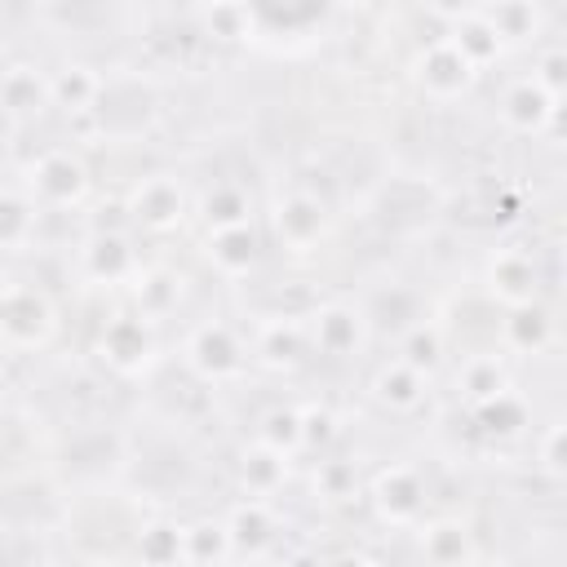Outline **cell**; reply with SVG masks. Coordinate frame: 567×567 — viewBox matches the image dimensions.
<instances>
[{"label": "cell", "mask_w": 567, "mask_h": 567, "mask_svg": "<svg viewBox=\"0 0 567 567\" xmlns=\"http://www.w3.org/2000/svg\"><path fill=\"white\" fill-rule=\"evenodd\" d=\"M89 164L71 146H49L22 168V195L35 208H80L89 199Z\"/></svg>", "instance_id": "6da1fadb"}, {"label": "cell", "mask_w": 567, "mask_h": 567, "mask_svg": "<svg viewBox=\"0 0 567 567\" xmlns=\"http://www.w3.org/2000/svg\"><path fill=\"white\" fill-rule=\"evenodd\" d=\"M58 332V306L35 284H4L0 288V346L13 354H35Z\"/></svg>", "instance_id": "7a4b0ae2"}, {"label": "cell", "mask_w": 567, "mask_h": 567, "mask_svg": "<svg viewBox=\"0 0 567 567\" xmlns=\"http://www.w3.org/2000/svg\"><path fill=\"white\" fill-rule=\"evenodd\" d=\"M182 363H186L204 385H226V381L244 377V368H248V346H244V337H239L230 323L204 319V323H195V328L186 332V341H182Z\"/></svg>", "instance_id": "3957f363"}, {"label": "cell", "mask_w": 567, "mask_h": 567, "mask_svg": "<svg viewBox=\"0 0 567 567\" xmlns=\"http://www.w3.org/2000/svg\"><path fill=\"white\" fill-rule=\"evenodd\" d=\"M93 354L102 359V368H111L115 377L133 381V377H146L155 363H159V337H155V323L142 319V315H115L102 323L97 341H93Z\"/></svg>", "instance_id": "277c9868"}, {"label": "cell", "mask_w": 567, "mask_h": 567, "mask_svg": "<svg viewBox=\"0 0 567 567\" xmlns=\"http://www.w3.org/2000/svg\"><path fill=\"white\" fill-rule=\"evenodd\" d=\"M368 501L377 509V518L385 527H421L425 523V505H430V483L416 465L408 461H394V465H381L368 483Z\"/></svg>", "instance_id": "5b68a950"}, {"label": "cell", "mask_w": 567, "mask_h": 567, "mask_svg": "<svg viewBox=\"0 0 567 567\" xmlns=\"http://www.w3.org/2000/svg\"><path fill=\"white\" fill-rule=\"evenodd\" d=\"M266 221H270L275 244L288 248V252H310L328 235V208H323V199L315 190H301V186L275 195Z\"/></svg>", "instance_id": "8992f818"}, {"label": "cell", "mask_w": 567, "mask_h": 567, "mask_svg": "<svg viewBox=\"0 0 567 567\" xmlns=\"http://www.w3.org/2000/svg\"><path fill=\"white\" fill-rule=\"evenodd\" d=\"M368 332H372V323H368L363 306H354V301H323L306 319L310 350L323 359H354L368 346Z\"/></svg>", "instance_id": "52a82bcc"}, {"label": "cell", "mask_w": 567, "mask_h": 567, "mask_svg": "<svg viewBox=\"0 0 567 567\" xmlns=\"http://www.w3.org/2000/svg\"><path fill=\"white\" fill-rule=\"evenodd\" d=\"M412 80H416V89H421L430 102H456V97H465V93L474 89L478 71H474L443 35H434L430 44L416 49V58H412Z\"/></svg>", "instance_id": "ba28073f"}, {"label": "cell", "mask_w": 567, "mask_h": 567, "mask_svg": "<svg viewBox=\"0 0 567 567\" xmlns=\"http://www.w3.org/2000/svg\"><path fill=\"white\" fill-rule=\"evenodd\" d=\"M186 213H190V195L173 173H151L128 190V217H133V226H142L151 235L177 230L186 221Z\"/></svg>", "instance_id": "9c48e42d"}, {"label": "cell", "mask_w": 567, "mask_h": 567, "mask_svg": "<svg viewBox=\"0 0 567 567\" xmlns=\"http://www.w3.org/2000/svg\"><path fill=\"white\" fill-rule=\"evenodd\" d=\"M483 284H487V297L501 301L505 310H518V306H536L540 301V266L518 244H505V248H496L487 257Z\"/></svg>", "instance_id": "30bf717a"}, {"label": "cell", "mask_w": 567, "mask_h": 567, "mask_svg": "<svg viewBox=\"0 0 567 567\" xmlns=\"http://www.w3.org/2000/svg\"><path fill=\"white\" fill-rule=\"evenodd\" d=\"M137 270H142V257H137V248L124 230H93L80 244V275L89 284H102V288L133 284Z\"/></svg>", "instance_id": "8fae6325"}, {"label": "cell", "mask_w": 567, "mask_h": 567, "mask_svg": "<svg viewBox=\"0 0 567 567\" xmlns=\"http://www.w3.org/2000/svg\"><path fill=\"white\" fill-rule=\"evenodd\" d=\"M49 111V71L31 62L0 66V115L9 124H35Z\"/></svg>", "instance_id": "7c38bea8"}, {"label": "cell", "mask_w": 567, "mask_h": 567, "mask_svg": "<svg viewBox=\"0 0 567 567\" xmlns=\"http://www.w3.org/2000/svg\"><path fill=\"white\" fill-rule=\"evenodd\" d=\"M558 102L563 97H549L545 89H536L527 75L523 80H514L505 93H501V124L509 128V133H518V137H540L545 128H554L558 124Z\"/></svg>", "instance_id": "4fadbf2b"}, {"label": "cell", "mask_w": 567, "mask_h": 567, "mask_svg": "<svg viewBox=\"0 0 567 567\" xmlns=\"http://www.w3.org/2000/svg\"><path fill=\"white\" fill-rule=\"evenodd\" d=\"M221 527H226V540H230V554H235V558H261V554L275 545L279 518H275L270 501H248V496H239V501L226 509Z\"/></svg>", "instance_id": "5bb4252c"}, {"label": "cell", "mask_w": 567, "mask_h": 567, "mask_svg": "<svg viewBox=\"0 0 567 567\" xmlns=\"http://www.w3.org/2000/svg\"><path fill=\"white\" fill-rule=\"evenodd\" d=\"M306 354H310V337H306L301 319H270L257 328V337L248 346V359H257L270 372H297L306 363Z\"/></svg>", "instance_id": "9a60e30c"}, {"label": "cell", "mask_w": 567, "mask_h": 567, "mask_svg": "<svg viewBox=\"0 0 567 567\" xmlns=\"http://www.w3.org/2000/svg\"><path fill=\"white\" fill-rule=\"evenodd\" d=\"M368 394H372L377 408H385V412H394V416H412V412H421V403L430 399V377L416 372V368H408V363H399V359H385V363L372 372Z\"/></svg>", "instance_id": "2e32d148"}, {"label": "cell", "mask_w": 567, "mask_h": 567, "mask_svg": "<svg viewBox=\"0 0 567 567\" xmlns=\"http://www.w3.org/2000/svg\"><path fill=\"white\" fill-rule=\"evenodd\" d=\"M288 470H292V456H284V452H275V447H266L257 439L248 447H239V456H235V483H239V492L248 501L279 496L284 483H288Z\"/></svg>", "instance_id": "e0dca14e"}, {"label": "cell", "mask_w": 567, "mask_h": 567, "mask_svg": "<svg viewBox=\"0 0 567 567\" xmlns=\"http://www.w3.org/2000/svg\"><path fill=\"white\" fill-rule=\"evenodd\" d=\"M204 261L221 279H244L261 261V235L257 226H230V230H208L204 235Z\"/></svg>", "instance_id": "ac0fdd59"}, {"label": "cell", "mask_w": 567, "mask_h": 567, "mask_svg": "<svg viewBox=\"0 0 567 567\" xmlns=\"http://www.w3.org/2000/svg\"><path fill=\"white\" fill-rule=\"evenodd\" d=\"M102 84L106 80L89 62H62L58 71H49V106H58L66 120H84L93 115Z\"/></svg>", "instance_id": "d6986e66"}, {"label": "cell", "mask_w": 567, "mask_h": 567, "mask_svg": "<svg viewBox=\"0 0 567 567\" xmlns=\"http://www.w3.org/2000/svg\"><path fill=\"white\" fill-rule=\"evenodd\" d=\"M195 213L204 221V230H230V226H252V195L244 182H213L199 190Z\"/></svg>", "instance_id": "ffe728a7"}, {"label": "cell", "mask_w": 567, "mask_h": 567, "mask_svg": "<svg viewBox=\"0 0 567 567\" xmlns=\"http://www.w3.org/2000/svg\"><path fill=\"white\" fill-rule=\"evenodd\" d=\"M416 540L430 567H465L474 558V536L461 518H430L416 527Z\"/></svg>", "instance_id": "44dd1931"}, {"label": "cell", "mask_w": 567, "mask_h": 567, "mask_svg": "<svg viewBox=\"0 0 567 567\" xmlns=\"http://www.w3.org/2000/svg\"><path fill=\"white\" fill-rule=\"evenodd\" d=\"M133 549L137 567H186V527L173 518H151L142 523Z\"/></svg>", "instance_id": "7402d4cb"}, {"label": "cell", "mask_w": 567, "mask_h": 567, "mask_svg": "<svg viewBox=\"0 0 567 567\" xmlns=\"http://www.w3.org/2000/svg\"><path fill=\"white\" fill-rule=\"evenodd\" d=\"M501 341L509 354H540L549 341H554V319L545 315V306H518V310H505V323H501Z\"/></svg>", "instance_id": "603a6c76"}, {"label": "cell", "mask_w": 567, "mask_h": 567, "mask_svg": "<svg viewBox=\"0 0 567 567\" xmlns=\"http://www.w3.org/2000/svg\"><path fill=\"white\" fill-rule=\"evenodd\" d=\"M456 390L470 408L496 399L501 390H509V368L501 354H470L461 368H456Z\"/></svg>", "instance_id": "cb8c5ba5"}, {"label": "cell", "mask_w": 567, "mask_h": 567, "mask_svg": "<svg viewBox=\"0 0 567 567\" xmlns=\"http://www.w3.org/2000/svg\"><path fill=\"white\" fill-rule=\"evenodd\" d=\"M133 297H137V315L155 323L182 301V275L164 270V266H142L133 279Z\"/></svg>", "instance_id": "d4e9b609"}, {"label": "cell", "mask_w": 567, "mask_h": 567, "mask_svg": "<svg viewBox=\"0 0 567 567\" xmlns=\"http://www.w3.org/2000/svg\"><path fill=\"white\" fill-rule=\"evenodd\" d=\"M40 208L22 190H0V252H22L35 244Z\"/></svg>", "instance_id": "484cf974"}, {"label": "cell", "mask_w": 567, "mask_h": 567, "mask_svg": "<svg viewBox=\"0 0 567 567\" xmlns=\"http://www.w3.org/2000/svg\"><path fill=\"white\" fill-rule=\"evenodd\" d=\"M470 412H474V421H478V430L487 439H518L523 425H527V403H523V394H514V385L501 390L496 399L470 408Z\"/></svg>", "instance_id": "4316f807"}, {"label": "cell", "mask_w": 567, "mask_h": 567, "mask_svg": "<svg viewBox=\"0 0 567 567\" xmlns=\"http://www.w3.org/2000/svg\"><path fill=\"white\" fill-rule=\"evenodd\" d=\"M394 359L430 377V372L439 368V359H443V328L430 323V319H412V323L399 332V354H394Z\"/></svg>", "instance_id": "83f0119b"}, {"label": "cell", "mask_w": 567, "mask_h": 567, "mask_svg": "<svg viewBox=\"0 0 567 567\" xmlns=\"http://www.w3.org/2000/svg\"><path fill=\"white\" fill-rule=\"evenodd\" d=\"M230 558L235 554H230L221 518H199L186 527V567H226Z\"/></svg>", "instance_id": "f1b7e54d"}, {"label": "cell", "mask_w": 567, "mask_h": 567, "mask_svg": "<svg viewBox=\"0 0 567 567\" xmlns=\"http://www.w3.org/2000/svg\"><path fill=\"white\" fill-rule=\"evenodd\" d=\"M195 22L204 27V35L226 40V44H252V40H257V31H252V9H248V4H213V9H199Z\"/></svg>", "instance_id": "f546056e"}, {"label": "cell", "mask_w": 567, "mask_h": 567, "mask_svg": "<svg viewBox=\"0 0 567 567\" xmlns=\"http://www.w3.org/2000/svg\"><path fill=\"white\" fill-rule=\"evenodd\" d=\"M478 13L492 22V31H496L505 44L527 40V35H536V27H540V9H536V4H478Z\"/></svg>", "instance_id": "4dcf8cb0"}, {"label": "cell", "mask_w": 567, "mask_h": 567, "mask_svg": "<svg viewBox=\"0 0 567 567\" xmlns=\"http://www.w3.org/2000/svg\"><path fill=\"white\" fill-rule=\"evenodd\" d=\"M257 443H266L284 456H297L301 452V408H270L257 421Z\"/></svg>", "instance_id": "1f68e13d"}, {"label": "cell", "mask_w": 567, "mask_h": 567, "mask_svg": "<svg viewBox=\"0 0 567 567\" xmlns=\"http://www.w3.org/2000/svg\"><path fill=\"white\" fill-rule=\"evenodd\" d=\"M536 470H540L549 483H563V474H567V456H563V421H549L545 434L536 439Z\"/></svg>", "instance_id": "d6a6232c"}, {"label": "cell", "mask_w": 567, "mask_h": 567, "mask_svg": "<svg viewBox=\"0 0 567 567\" xmlns=\"http://www.w3.org/2000/svg\"><path fill=\"white\" fill-rule=\"evenodd\" d=\"M563 71H567V53L558 49V44H549V49H540L536 53V62H532V84L536 89H545L549 97H563Z\"/></svg>", "instance_id": "836d02e7"}, {"label": "cell", "mask_w": 567, "mask_h": 567, "mask_svg": "<svg viewBox=\"0 0 567 567\" xmlns=\"http://www.w3.org/2000/svg\"><path fill=\"white\" fill-rule=\"evenodd\" d=\"M332 434H337V416L328 408H301V452L306 447L323 452L332 443Z\"/></svg>", "instance_id": "e575fe53"}, {"label": "cell", "mask_w": 567, "mask_h": 567, "mask_svg": "<svg viewBox=\"0 0 567 567\" xmlns=\"http://www.w3.org/2000/svg\"><path fill=\"white\" fill-rule=\"evenodd\" d=\"M319 483H323V492H328L332 501H341V496L354 492V470L341 465V461H323V465H319Z\"/></svg>", "instance_id": "d590c367"}, {"label": "cell", "mask_w": 567, "mask_h": 567, "mask_svg": "<svg viewBox=\"0 0 567 567\" xmlns=\"http://www.w3.org/2000/svg\"><path fill=\"white\" fill-rule=\"evenodd\" d=\"M323 567H377V558H372V554H363V549H346V554L328 558Z\"/></svg>", "instance_id": "8d00e7d4"}, {"label": "cell", "mask_w": 567, "mask_h": 567, "mask_svg": "<svg viewBox=\"0 0 567 567\" xmlns=\"http://www.w3.org/2000/svg\"><path fill=\"white\" fill-rule=\"evenodd\" d=\"M235 567H275V563L261 554V558H235Z\"/></svg>", "instance_id": "74e56055"}, {"label": "cell", "mask_w": 567, "mask_h": 567, "mask_svg": "<svg viewBox=\"0 0 567 567\" xmlns=\"http://www.w3.org/2000/svg\"><path fill=\"white\" fill-rule=\"evenodd\" d=\"M0 53H4V27H0Z\"/></svg>", "instance_id": "f35d334b"}, {"label": "cell", "mask_w": 567, "mask_h": 567, "mask_svg": "<svg viewBox=\"0 0 567 567\" xmlns=\"http://www.w3.org/2000/svg\"><path fill=\"white\" fill-rule=\"evenodd\" d=\"M102 567H120V563H102Z\"/></svg>", "instance_id": "ab89813d"}]
</instances>
